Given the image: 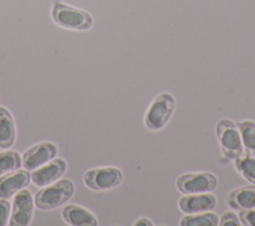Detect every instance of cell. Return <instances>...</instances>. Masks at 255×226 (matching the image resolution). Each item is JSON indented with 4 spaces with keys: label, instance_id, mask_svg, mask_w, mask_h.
Listing matches in <instances>:
<instances>
[{
    "label": "cell",
    "instance_id": "obj_3",
    "mask_svg": "<svg viewBox=\"0 0 255 226\" xmlns=\"http://www.w3.org/2000/svg\"><path fill=\"white\" fill-rule=\"evenodd\" d=\"M74 192L75 185L73 181L64 178L40 189L34 197V203L38 209L50 210L67 202Z\"/></svg>",
    "mask_w": 255,
    "mask_h": 226
},
{
    "label": "cell",
    "instance_id": "obj_18",
    "mask_svg": "<svg viewBox=\"0 0 255 226\" xmlns=\"http://www.w3.org/2000/svg\"><path fill=\"white\" fill-rule=\"evenodd\" d=\"M22 166L20 154L14 150H4L0 152V175L19 169Z\"/></svg>",
    "mask_w": 255,
    "mask_h": 226
},
{
    "label": "cell",
    "instance_id": "obj_9",
    "mask_svg": "<svg viewBox=\"0 0 255 226\" xmlns=\"http://www.w3.org/2000/svg\"><path fill=\"white\" fill-rule=\"evenodd\" d=\"M67 162L62 158H53L46 164L32 170L31 181L38 187L47 186L57 181L66 171Z\"/></svg>",
    "mask_w": 255,
    "mask_h": 226
},
{
    "label": "cell",
    "instance_id": "obj_4",
    "mask_svg": "<svg viewBox=\"0 0 255 226\" xmlns=\"http://www.w3.org/2000/svg\"><path fill=\"white\" fill-rule=\"evenodd\" d=\"M215 133L223 155L231 160L244 153L240 132L236 122L228 118H221L215 126Z\"/></svg>",
    "mask_w": 255,
    "mask_h": 226
},
{
    "label": "cell",
    "instance_id": "obj_12",
    "mask_svg": "<svg viewBox=\"0 0 255 226\" xmlns=\"http://www.w3.org/2000/svg\"><path fill=\"white\" fill-rule=\"evenodd\" d=\"M64 220L73 226H98V219L88 209L79 205L70 204L63 208Z\"/></svg>",
    "mask_w": 255,
    "mask_h": 226
},
{
    "label": "cell",
    "instance_id": "obj_14",
    "mask_svg": "<svg viewBox=\"0 0 255 226\" xmlns=\"http://www.w3.org/2000/svg\"><path fill=\"white\" fill-rule=\"evenodd\" d=\"M15 140V125L11 113L0 107V148H9Z\"/></svg>",
    "mask_w": 255,
    "mask_h": 226
},
{
    "label": "cell",
    "instance_id": "obj_11",
    "mask_svg": "<svg viewBox=\"0 0 255 226\" xmlns=\"http://www.w3.org/2000/svg\"><path fill=\"white\" fill-rule=\"evenodd\" d=\"M31 182V174L26 169L9 171L0 177V198H9Z\"/></svg>",
    "mask_w": 255,
    "mask_h": 226
},
{
    "label": "cell",
    "instance_id": "obj_17",
    "mask_svg": "<svg viewBox=\"0 0 255 226\" xmlns=\"http://www.w3.org/2000/svg\"><path fill=\"white\" fill-rule=\"evenodd\" d=\"M233 162L239 174L250 183L255 184V157L243 153Z\"/></svg>",
    "mask_w": 255,
    "mask_h": 226
},
{
    "label": "cell",
    "instance_id": "obj_5",
    "mask_svg": "<svg viewBox=\"0 0 255 226\" xmlns=\"http://www.w3.org/2000/svg\"><path fill=\"white\" fill-rule=\"evenodd\" d=\"M83 179L88 188L95 191H104L121 185L124 180V173L116 166L97 167L87 170Z\"/></svg>",
    "mask_w": 255,
    "mask_h": 226
},
{
    "label": "cell",
    "instance_id": "obj_21",
    "mask_svg": "<svg viewBox=\"0 0 255 226\" xmlns=\"http://www.w3.org/2000/svg\"><path fill=\"white\" fill-rule=\"evenodd\" d=\"M10 203L6 198H0V226H5L10 214Z\"/></svg>",
    "mask_w": 255,
    "mask_h": 226
},
{
    "label": "cell",
    "instance_id": "obj_6",
    "mask_svg": "<svg viewBox=\"0 0 255 226\" xmlns=\"http://www.w3.org/2000/svg\"><path fill=\"white\" fill-rule=\"evenodd\" d=\"M177 190L182 194L212 192L218 185L215 174L207 171L188 172L179 175L175 180Z\"/></svg>",
    "mask_w": 255,
    "mask_h": 226
},
{
    "label": "cell",
    "instance_id": "obj_2",
    "mask_svg": "<svg viewBox=\"0 0 255 226\" xmlns=\"http://www.w3.org/2000/svg\"><path fill=\"white\" fill-rule=\"evenodd\" d=\"M175 110V99L167 92L158 94L149 104L144 113V126L150 131L162 129L170 120Z\"/></svg>",
    "mask_w": 255,
    "mask_h": 226
},
{
    "label": "cell",
    "instance_id": "obj_15",
    "mask_svg": "<svg viewBox=\"0 0 255 226\" xmlns=\"http://www.w3.org/2000/svg\"><path fill=\"white\" fill-rule=\"evenodd\" d=\"M240 132L244 153L255 157V121L243 119L236 122Z\"/></svg>",
    "mask_w": 255,
    "mask_h": 226
},
{
    "label": "cell",
    "instance_id": "obj_1",
    "mask_svg": "<svg viewBox=\"0 0 255 226\" xmlns=\"http://www.w3.org/2000/svg\"><path fill=\"white\" fill-rule=\"evenodd\" d=\"M51 17L58 26L75 31H87L94 24L90 13L61 1H56L53 4Z\"/></svg>",
    "mask_w": 255,
    "mask_h": 226
},
{
    "label": "cell",
    "instance_id": "obj_20",
    "mask_svg": "<svg viewBox=\"0 0 255 226\" xmlns=\"http://www.w3.org/2000/svg\"><path fill=\"white\" fill-rule=\"evenodd\" d=\"M238 217L241 225L255 226V207L239 210Z\"/></svg>",
    "mask_w": 255,
    "mask_h": 226
},
{
    "label": "cell",
    "instance_id": "obj_19",
    "mask_svg": "<svg viewBox=\"0 0 255 226\" xmlns=\"http://www.w3.org/2000/svg\"><path fill=\"white\" fill-rule=\"evenodd\" d=\"M219 226H240L241 222L239 220V217L232 211H226L224 212L218 222Z\"/></svg>",
    "mask_w": 255,
    "mask_h": 226
},
{
    "label": "cell",
    "instance_id": "obj_10",
    "mask_svg": "<svg viewBox=\"0 0 255 226\" xmlns=\"http://www.w3.org/2000/svg\"><path fill=\"white\" fill-rule=\"evenodd\" d=\"M217 203L216 197L211 192L197 194H183L178 199V208L183 214L211 211Z\"/></svg>",
    "mask_w": 255,
    "mask_h": 226
},
{
    "label": "cell",
    "instance_id": "obj_13",
    "mask_svg": "<svg viewBox=\"0 0 255 226\" xmlns=\"http://www.w3.org/2000/svg\"><path fill=\"white\" fill-rule=\"evenodd\" d=\"M226 201L235 210L255 207V184L251 183L233 189L229 192Z\"/></svg>",
    "mask_w": 255,
    "mask_h": 226
},
{
    "label": "cell",
    "instance_id": "obj_22",
    "mask_svg": "<svg viewBox=\"0 0 255 226\" xmlns=\"http://www.w3.org/2000/svg\"><path fill=\"white\" fill-rule=\"evenodd\" d=\"M133 226H153V222L146 217H139L133 223Z\"/></svg>",
    "mask_w": 255,
    "mask_h": 226
},
{
    "label": "cell",
    "instance_id": "obj_7",
    "mask_svg": "<svg viewBox=\"0 0 255 226\" xmlns=\"http://www.w3.org/2000/svg\"><path fill=\"white\" fill-rule=\"evenodd\" d=\"M33 198L27 189L19 190L13 198L12 212L9 220L10 226H27L33 214Z\"/></svg>",
    "mask_w": 255,
    "mask_h": 226
},
{
    "label": "cell",
    "instance_id": "obj_8",
    "mask_svg": "<svg viewBox=\"0 0 255 226\" xmlns=\"http://www.w3.org/2000/svg\"><path fill=\"white\" fill-rule=\"evenodd\" d=\"M57 152L58 148L52 142L45 141L35 144L26 149V151L23 153L22 165L28 171L34 170L55 158Z\"/></svg>",
    "mask_w": 255,
    "mask_h": 226
},
{
    "label": "cell",
    "instance_id": "obj_16",
    "mask_svg": "<svg viewBox=\"0 0 255 226\" xmlns=\"http://www.w3.org/2000/svg\"><path fill=\"white\" fill-rule=\"evenodd\" d=\"M219 218L217 214L211 211H204L199 213L184 214L179 220L180 226H217Z\"/></svg>",
    "mask_w": 255,
    "mask_h": 226
}]
</instances>
